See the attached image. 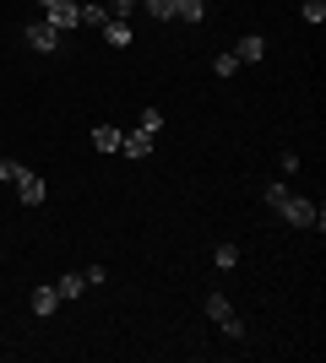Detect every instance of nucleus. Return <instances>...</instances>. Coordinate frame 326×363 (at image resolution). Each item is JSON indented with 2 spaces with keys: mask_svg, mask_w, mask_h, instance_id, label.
Returning a JSON list of instances; mask_svg holds the SVG:
<instances>
[{
  "mask_svg": "<svg viewBox=\"0 0 326 363\" xmlns=\"http://www.w3.org/2000/svg\"><path fill=\"white\" fill-rule=\"evenodd\" d=\"M278 217L288 228H315V233H321L326 228V217H321V206H315L310 196H294V190H288V196H283V206H278Z\"/></svg>",
  "mask_w": 326,
  "mask_h": 363,
  "instance_id": "f257e3e1",
  "label": "nucleus"
},
{
  "mask_svg": "<svg viewBox=\"0 0 326 363\" xmlns=\"http://www.w3.org/2000/svg\"><path fill=\"white\" fill-rule=\"evenodd\" d=\"M202 309H207V320H212V325H217L223 336H229V342H239V336H245V320L234 315L229 293H207V298H202Z\"/></svg>",
  "mask_w": 326,
  "mask_h": 363,
  "instance_id": "f03ea898",
  "label": "nucleus"
},
{
  "mask_svg": "<svg viewBox=\"0 0 326 363\" xmlns=\"http://www.w3.org/2000/svg\"><path fill=\"white\" fill-rule=\"evenodd\" d=\"M38 16H44L49 28H60V33L82 28V6L77 0H38Z\"/></svg>",
  "mask_w": 326,
  "mask_h": 363,
  "instance_id": "7ed1b4c3",
  "label": "nucleus"
},
{
  "mask_svg": "<svg viewBox=\"0 0 326 363\" xmlns=\"http://www.w3.org/2000/svg\"><path fill=\"white\" fill-rule=\"evenodd\" d=\"M22 38H28V49H33V55H55V49L65 44V33H60V28H49L44 16H33V22H28V33H22Z\"/></svg>",
  "mask_w": 326,
  "mask_h": 363,
  "instance_id": "20e7f679",
  "label": "nucleus"
},
{
  "mask_svg": "<svg viewBox=\"0 0 326 363\" xmlns=\"http://www.w3.org/2000/svg\"><path fill=\"white\" fill-rule=\"evenodd\" d=\"M16 196H22V206H44V196H49V184L33 174V168H22V179H16Z\"/></svg>",
  "mask_w": 326,
  "mask_h": 363,
  "instance_id": "39448f33",
  "label": "nucleus"
},
{
  "mask_svg": "<svg viewBox=\"0 0 326 363\" xmlns=\"http://www.w3.org/2000/svg\"><path fill=\"white\" fill-rule=\"evenodd\" d=\"M234 55H239V65H256L266 55V38H261V33H245V38L234 44Z\"/></svg>",
  "mask_w": 326,
  "mask_h": 363,
  "instance_id": "423d86ee",
  "label": "nucleus"
},
{
  "mask_svg": "<svg viewBox=\"0 0 326 363\" xmlns=\"http://www.w3.org/2000/svg\"><path fill=\"white\" fill-rule=\"evenodd\" d=\"M28 309H33V315H38V320H49V315H55V309H60V293H55V288H33Z\"/></svg>",
  "mask_w": 326,
  "mask_h": 363,
  "instance_id": "0eeeda50",
  "label": "nucleus"
},
{
  "mask_svg": "<svg viewBox=\"0 0 326 363\" xmlns=\"http://www.w3.org/2000/svg\"><path fill=\"white\" fill-rule=\"evenodd\" d=\"M153 141H158V136H147V130H125V136H120V152H125V157H147V152H153Z\"/></svg>",
  "mask_w": 326,
  "mask_h": 363,
  "instance_id": "6e6552de",
  "label": "nucleus"
},
{
  "mask_svg": "<svg viewBox=\"0 0 326 363\" xmlns=\"http://www.w3.org/2000/svg\"><path fill=\"white\" fill-rule=\"evenodd\" d=\"M98 33H104L109 49H131V22H104Z\"/></svg>",
  "mask_w": 326,
  "mask_h": 363,
  "instance_id": "1a4fd4ad",
  "label": "nucleus"
},
{
  "mask_svg": "<svg viewBox=\"0 0 326 363\" xmlns=\"http://www.w3.org/2000/svg\"><path fill=\"white\" fill-rule=\"evenodd\" d=\"M120 136H125V130H114V125H98V130H93V147H98V152H120Z\"/></svg>",
  "mask_w": 326,
  "mask_h": 363,
  "instance_id": "9d476101",
  "label": "nucleus"
},
{
  "mask_svg": "<svg viewBox=\"0 0 326 363\" xmlns=\"http://www.w3.org/2000/svg\"><path fill=\"white\" fill-rule=\"evenodd\" d=\"M55 293H60V303H65V298H77V293H87V277H82V272H65Z\"/></svg>",
  "mask_w": 326,
  "mask_h": 363,
  "instance_id": "9b49d317",
  "label": "nucleus"
},
{
  "mask_svg": "<svg viewBox=\"0 0 326 363\" xmlns=\"http://www.w3.org/2000/svg\"><path fill=\"white\" fill-rule=\"evenodd\" d=\"M109 22V6L104 0H87V6H82V28H104Z\"/></svg>",
  "mask_w": 326,
  "mask_h": 363,
  "instance_id": "f8f14e48",
  "label": "nucleus"
},
{
  "mask_svg": "<svg viewBox=\"0 0 326 363\" xmlns=\"http://www.w3.org/2000/svg\"><path fill=\"white\" fill-rule=\"evenodd\" d=\"M174 16H180V22H202V16H207V0H174Z\"/></svg>",
  "mask_w": 326,
  "mask_h": 363,
  "instance_id": "ddd939ff",
  "label": "nucleus"
},
{
  "mask_svg": "<svg viewBox=\"0 0 326 363\" xmlns=\"http://www.w3.org/2000/svg\"><path fill=\"white\" fill-rule=\"evenodd\" d=\"M104 6H109V22H131L141 0H104Z\"/></svg>",
  "mask_w": 326,
  "mask_h": 363,
  "instance_id": "4468645a",
  "label": "nucleus"
},
{
  "mask_svg": "<svg viewBox=\"0 0 326 363\" xmlns=\"http://www.w3.org/2000/svg\"><path fill=\"white\" fill-rule=\"evenodd\" d=\"M136 130L158 136V130H163V108H158V104H147V108H141V125H136Z\"/></svg>",
  "mask_w": 326,
  "mask_h": 363,
  "instance_id": "2eb2a0df",
  "label": "nucleus"
},
{
  "mask_svg": "<svg viewBox=\"0 0 326 363\" xmlns=\"http://www.w3.org/2000/svg\"><path fill=\"white\" fill-rule=\"evenodd\" d=\"M212 266H217V272H234V266H239V250H234V244H217V250H212Z\"/></svg>",
  "mask_w": 326,
  "mask_h": 363,
  "instance_id": "dca6fc26",
  "label": "nucleus"
},
{
  "mask_svg": "<svg viewBox=\"0 0 326 363\" xmlns=\"http://www.w3.org/2000/svg\"><path fill=\"white\" fill-rule=\"evenodd\" d=\"M141 6H147L153 22H174V0H141Z\"/></svg>",
  "mask_w": 326,
  "mask_h": 363,
  "instance_id": "f3484780",
  "label": "nucleus"
},
{
  "mask_svg": "<svg viewBox=\"0 0 326 363\" xmlns=\"http://www.w3.org/2000/svg\"><path fill=\"white\" fill-rule=\"evenodd\" d=\"M299 16H305L310 28H321V22H326V0H305V6H299Z\"/></svg>",
  "mask_w": 326,
  "mask_h": 363,
  "instance_id": "a211bd4d",
  "label": "nucleus"
},
{
  "mask_svg": "<svg viewBox=\"0 0 326 363\" xmlns=\"http://www.w3.org/2000/svg\"><path fill=\"white\" fill-rule=\"evenodd\" d=\"M212 71L223 76V82H229V76L239 71V55H234V49H223V55H217V60H212Z\"/></svg>",
  "mask_w": 326,
  "mask_h": 363,
  "instance_id": "6ab92c4d",
  "label": "nucleus"
},
{
  "mask_svg": "<svg viewBox=\"0 0 326 363\" xmlns=\"http://www.w3.org/2000/svg\"><path fill=\"white\" fill-rule=\"evenodd\" d=\"M22 168H28V163H16V157H0V184H16V179H22Z\"/></svg>",
  "mask_w": 326,
  "mask_h": 363,
  "instance_id": "aec40b11",
  "label": "nucleus"
},
{
  "mask_svg": "<svg viewBox=\"0 0 326 363\" xmlns=\"http://www.w3.org/2000/svg\"><path fill=\"white\" fill-rule=\"evenodd\" d=\"M283 196H288V184H283V179H272V184H266V206H272V212L283 206Z\"/></svg>",
  "mask_w": 326,
  "mask_h": 363,
  "instance_id": "412c9836",
  "label": "nucleus"
},
{
  "mask_svg": "<svg viewBox=\"0 0 326 363\" xmlns=\"http://www.w3.org/2000/svg\"><path fill=\"white\" fill-rule=\"evenodd\" d=\"M82 277H87V288H104V282H109V272H104V266H87Z\"/></svg>",
  "mask_w": 326,
  "mask_h": 363,
  "instance_id": "4be33fe9",
  "label": "nucleus"
}]
</instances>
